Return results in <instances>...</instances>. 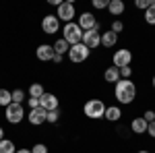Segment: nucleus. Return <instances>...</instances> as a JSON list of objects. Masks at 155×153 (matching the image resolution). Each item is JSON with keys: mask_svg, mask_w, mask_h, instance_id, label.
Returning <instances> with one entry per match:
<instances>
[{"mask_svg": "<svg viewBox=\"0 0 155 153\" xmlns=\"http://www.w3.org/2000/svg\"><path fill=\"white\" fill-rule=\"evenodd\" d=\"M46 110L44 108H35V110H29V114H27V120H29V124L31 126H39V124H44L46 122Z\"/></svg>", "mask_w": 155, "mask_h": 153, "instance_id": "obj_11", "label": "nucleus"}, {"mask_svg": "<svg viewBox=\"0 0 155 153\" xmlns=\"http://www.w3.org/2000/svg\"><path fill=\"white\" fill-rule=\"evenodd\" d=\"M151 4H155V0H137V2H134V6L141 8V11H147Z\"/></svg>", "mask_w": 155, "mask_h": 153, "instance_id": "obj_26", "label": "nucleus"}, {"mask_svg": "<svg viewBox=\"0 0 155 153\" xmlns=\"http://www.w3.org/2000/svg\"><path fill=\"white\" fill-rule=\"evenodd\" d=\"M107 2H110V0H93L91 4H93V8L101 11V8H107Z\"/></svg>", "mask_w": 155, "mask_h": 153, "instance_id": "obj_29", "label": "nucleus"}, {"mask_svg": "<svg viewBox=\"0 0 155 153\" xmlns=\"http://www.w3.org/2000/svg\"><path fill=\"white\" fill-rule=\"evenodd\" d=\"M83 46H87L89 50H95V48L101 46V33H99V23L97 27L93 29H89V31H83V42H81Z\"/></svg>", "mask_w": 155, "mask_h": 153, "instance_id": "obj_5", "label": "nucleus"}, {"mask_svg": "<svg viewBox=\"0 0 155 153\" xmlns=\"http://www.w3.org/2000/svg\"><path fill=\"white\" fill-rule=\"evenodd\" d=\"M11 97H12V104H21L23 106V101L27 99V93L23 89H15V91H11Z\"/></svg>", "mask_w": 155, "mask_h": 153, "instance_id": "obj_22", "label": "nucleus"}, {"mask_svg": "<svg viewBox=\"0 0 155 153\" xmlns=\"http://www.w3.org/2000/svg\"><path fill=\"white\" fill-rule=\"evenodd\" d=\"M17 153H31V149H17Z\"/></svg>", "mask_w": 155, "mask_h": 153, "instance_id": "obj_35", "label": "nucleus"}, {"mask_svg": "<svg viewBox=\"0 0 155 153\" xmlns=\"http://www.w3.org/2000/svg\"><path fill=\"white\" fill-rule=\"evenodd\" d=\"M44 93H46V89H44V85H41V83H31V85H29V97L39 99Z\"/></svg>", "mask_w": 155, "mask_h": 153, "instance_id": "obj_20", "label": "nucleus"}, {"mask_svg": "<svg viewBox=\"0 0 155 153\" xmlns=\"http://www.w3.org/2000/svg\"><path fill=\"white\" fill-rule=\"evenodd\" d=\"M107 11H110L112 17H120L122 12L126 11V6H124L122 0H110V2H107Z\"/></svg>", "mask_w": 155, "mask_h": 153, "instance_id": "obj_14", "label": "nucleus"}, {"mask_svg": "<svg viewBox=\"0 0 155 153\" xmlns=\"http://www.w3.org/2000/svg\"><path fill=\"white\" fill-rule=\"evenodd\" d=\"M118 71H120V79H130V75H132L130 66H124V68H118Z\"/></svg>", "mask_w": 155, "mask_h": 153, "instance_id": "obj_30", "label": "nucleus"}, {"mask_svg": "<svg viewBox=\"0 0 155 153\" xmlns=\"http://www.w3.org/2000/svg\"><path fill=\"white\" fill-rule=\"evenodd\" d=\"M143 118H145V122L149 124V122H153V120H155V112H153V110H147V112L143 114Z\"/></svg>", "mask_w": 155, "mask_h": 153, "instance_id": "obj_31", "label": "nucleus"}, {"mask_svg": "<svg viewBox=\"0 0 155 153\" xmlns=\"http://www.w3.org/2000/svg\"><path fill=\"white\" fill-rule=\"evenodd\" d=\"M151 83H153V89H155V75H153V79H151Z\"/></svg>", "mask_w": 155, "mask_h": 153, "instance_id": "obj_37", "label": "nucleus"}, {"mask_svg": "<svg viewBox=\"0 0 155 153\" xmlns=\"http://www.w3.org/2000/svg\"><path fill=\"white\" fill-rule=\"evenodd\" d=\"M83 112H85L87 118L99 120V118H104V114H106V104H104L101 99H89L83 106Z\"/></svg>", "mask_w": 155, "mask_h": 153, "instance_id": "obj_3", "label": "nucleus"}, {"mask_svg": "<svg viewBox=\"0 0 155 153\" xmlns=\"http://www.w3.org/2000/svg\"><path fill=\"white\" fill-rule=\"evenodd\" d=\"M58 120H60V110H52L46 114V122H50V124H56Z\"/></svg>", "mask_w": 155, "mask_h": 153, "instance_id": "obj_25", "label": "nucleus"}, {"mask_svg": "<svg viewBox=\"0 0 155 153\" xmlns=\"http://www.w3.org/2000/svg\"><path fill=\"white\" fill-rule=\"evenodd\" d=\"M0 153H17V145L11 139H2L0 141Z\"/></svg>", "mask_w": 155, "mask_h": 153, "instance_id": "obj_21", "label": "nucleus"}, {"mask_svg": "<svg viewBox=\"0 0 155 153\" xmlns=\"http://www.w3.org/2000/svg\"><path fill=\"white\" fill-rule=\"evenodd\" d=\"M12 104V97H11V91L8 89H0V106L6 108Z\"/></svg>", "mask_w": 155, "mask_h": 153, "instance_id": "obj_23", "label": "nucleus"}, {"mask_svg": "<svg viewBox=\"0 0 155 153\" xmlns=\"http://www.w3.org/2000/svg\"><path fill=\"white\" fill-rule=\"evenodd\" d=\"M2 139H4V128L0 126V141H2Z\"/></svg>", "mask_w": 155, "mask_h": 153, "instance_id": "obj_36", "label": "nucleus"}, {"mask_svg": "<svg viewBox=\"0 0 155 153\" xmlns=\"http://www.w3.org/2000/svg\"><path fill=\"white\" fill-rule=\"evenodd\" d=\"M77 25L83 29V31H89V29H93V27H97V19L93 17V12H81L79 15V21H77Z\"/></svg>", "mask_w": 155, "mask_h": 153, "instance_id": "obj_10", "label": "nucleus"}, {"mask_svg": "<svg viewBox=\"0 0 155 153\" xmlns=\"http://www.w3.org/2000/svg\"><path fill=\"white\" fill-rule=\"evenodd\" d=\"M35 56L41 62H52V58H54V48L50 46V44H41V46H37Z\"/></svg>", "mask_w": 155, "mask_h": 153, "instance_id": "obj_13", "label": "nucleus"}, {"mask_svg": "<svg viewBox=\"0 0 155 153\" xmlns=\"http://www.w3.org/2000/svg\"><path fill=\"white\" fill-rule=\"evenodd\" d=\"M60 29V21L56 15H46L44 19H41V31L46 33V35H54V33H58Z\"/></svg>", "mask_w": 155, "mask_h": 153, "instance_id": "obj_9", "label": "nucleus"}, {"mask_svg": "<svg viewBox=\"0 0 155 153\" xmlns=\"http://www.w3.org/2000/svg\"><path fill=\"white\" fill-rule=\"evenodd\" d=\"M139 153H151V151H145V149H141V151H139Z\"/></svg>", "mask_w": 155, "mask_h": 153, "instance_id": "obj_38", "label": "nucleus"}, {"mask_svg": "<svg viewBox=\"0 0 155 153\" xmlns=\"http://www.w3.org/2000/svg\"><path fill=\"white\" fill-rule=\"evenodd\" d=\"M147 132H149V137L155 139V120L153 122H149V126H147Z\"/></svg>", "mask_w": 155, "mask_h": 153, "instance_id": "obj_33", "label": "nucleus"}, {"mask_svg": "<svg viewBox=\"0 0 155 153\" xmlns=\"http://www.w3.org/2000/svg\"><path fill=\"white\" fill-rule=\"evenodd\" d=\"M112 62H114V66H116V68L130 66V62H132V52L128 50V48L116 50V52H114V58H112Z\"/></svg>", "mask_w": 155, "mask_h": 153, "instance_id": "obj_8", "label": "nucleus"}, {"mask_svg": "<svg viewBox=\"0 0 155 153\" xmlns=\"http://www.w3.org/2000/svg\"><path fill=\"white\" fill-rule=\"evenodd\" d=\"M56 8H58V11H56L58 21H64V25H66V23H72V19H74V15H77L74 4H72V2H60Z\"/></svg>", "mask_w": 155, "mask_h": 153, "instance_id": "obj_7", "label": "nucleus"}, {"mask_svg": "<svg viewBox=\"0 0 155 153\" xmlns=\"http://www.w3.org/2000/svg\"><path fill=\"white\" fill-rule=\"evenodd\" d=\"M143 17H145V23L147 25H155V4H151V6L145 11Z\"/></svg>", "mask_w": 155, "mask_h": 153, "instance_id": "obj_24", "label": "nucleus"}, {"mask_svg": "<svg viewBox=\"0 0 155 153\" xmlns=\"http://www.w3.org/2000/svg\"><path fill=\"white\" fill-rule=\"evenodd\" d=\"M104 79H106V83H116L120 81V71L116 68V66H107L106 71H104Z\"/></svg>", "mask_w": 155, "mask_h": 153, "instance_id": "obj_17", "label": "nucleus"}, {"mask_svg": "<svg viewBox=\"0 0 155 153\" xmlns=\"http://www.w3.org/2000/svg\"><path fill=\"white\" fill-rule=\"evenodd\" d=\"M114 95H116V101L128 106V104L134 101V97H137V85L130 79H120L116 83V87H114Z\"/></svg>", "mask_w": 155, "mask_h": 153, "instance_id": "obj_1", "label": "nucleus"}, {"mask_svg": "<svg viewBox=\"0 0 155 153\" xmlns=\"http://www.w3.org/2000/svg\"><path fill=\"white\" fill-rule=\"evenodd\" d=\"M62 58H64V56H58V54H54L52 62H54V64H60V62H62Z\"/></svg>", "mask_w": 155, "mask_h": 153, "instance_id": "obj_34", "label": "nucleus"}, {"mask_svg": "<svg viewBox=\"0 0 155 153\" xmlns=\"http://www.w3.org/2000/svg\"><path fill=\"white\" fill-rule=\"evenodd\" d=\"M147 122H145V118L143 116H139V118H134L130 122V130L134 132V135H143V132H147Z\"/></svg>", "mask_w": 155, "mask_h": 153, "instance_id": "obj_16", "label": "nucleus"}, {"mask_svg": "<svg viewBox=\"0 0 155 153\" xmlns=\"http://www.w3.org/2000/svg\"><path fill=\"white\" fill-rule=\"evenodd\" d=\"M52 48H54V54H58V56H64V54H68V50H71V46L60 37V39H56L54 44H52Z\"/></svg>", "mask_w": 155, "mask_h": 153, "instance_id": "obj_19", "label": "nucleus"}, {"mask_svg": "<svg viewBox=\"0 0 155 153\" xmlns=\"http://www.w3.org/2000/svg\"><path fill=\"white\" fill-rule=\"evenodd\" d=\"M31 153H50V149L44 145V143H35L33 149H31Z\"/></svg>", "mask_w": 155, "mask_h": 153, "instance_id": "obj_28", "label": "nucleus"}, {"mask_svg": "<svg viewBox=\"0 0 155 153\" xmlns=\"http://www.w3.org/2000/svg\"><path fill=\"white\" fill-rule=\"evenodd\" d=\"M116 42H118V35H116L114 31H104V33H101V46L104 48H114Z\"/></svg>", "mask_w": 155, "mask_h": 153, "instance_id": "obj_18", "label": "nucleus"}, {"mask_svg": "<svg viewBox=\"0 0 155 153\" xmlns=\"http://www.w3.org/2000/svg\"><path fill=\"white\" fill-rule=\"evenodd\" d=\"M25 116H27V114H25V110H23L21 104H11V106L4 108V118H6V122H11V124L23 122Z\"/></svg>", "mask_w": 155, "mask_h": 153, "instance_id": "obj_4", "label": "nucleus"}, {"mask_svg": "<svg viewBox=\"0 0 155 153\" xmlns=\"http://www.w3.org/2000/svg\"><path fill=\"white\" fill-rule=\"evenodd\" d=\"M110 31H114V33H116V35H118V33H122V31H124V23H122V21H118V19H116V21H114V23H112V27H110Z\"/></svg>", "mask_w": 155, "mask_h": 153, "instance_id": "obj_27", "label": "nucleus"}, {"mask_svg": "<svg viewBox=\"0 0 155 153\" xmlns=\"http://www.w3.org/2000/svg\"><path fill=\"white\" fill-rule=\"evenodd\" d=\"M89 54H91V50L87 46L77 44V46H71V50H68V60L74 62V64H81V62H85V60L89 58Z\"/></svg>", "mask_w": 155, "mask_h": 153, "instance_id": "obj_6", "label": "nucleus"}, {"mask_svg": "<svg viewBox=\"0 0 155 153\" xmlns=\"http://www.w3.org/2000/svg\"><path fill=\"white\" fill-rule=\"evenodd\" d=\"M27 104H29V110H35V108H39V99L29 97V99H27Z\"/></svg>", "mask_w": 155, "mask_h": 153, "instance_id": "obj_32", "label": "nucleus"}, {"mask_svg": "<svg viewBox=\"0 0 155 153\" xmlns=\"http://www.w3.org/2000/svg\"><path fill=\"white\" fill-rule=\"evenodd\" d=\"M104 118L110 120V122H118L120 118H122V110H120L118 106H106V114H104Z\"/></svg>", "mask_w": 155, "mask_h": 153, "instance_id": "obj_15", "label": "nucleus"}, {"mask_svg": "<svg viewBox=\"0 0 155 153\" xmlns=\"http://www.w3.org/2000/svg\"><path fill=\"white\" fill-rule=\"evenodd\" d=\"M39 108H44L46 112H52V110H58V97L54 93H46L39 97Z\"/></svg>", "mask_w": 155, "mask_h": 153, "instance_id": "obj_12", "label": "nucleus"}, {"mask_svg": "<svg viewBox=\"0 0 155 153\" xmlns=\"http://www.w3.org/2000/svg\"><path fill=\"white\" fill-rule=\"evenodd\" d=\"M62 39H64L68 46H77V44L83 42V29L74 23V21H72V23H66L64 29H62Z\"/></svg>", "mask_w": 155, "mask_h": 153, "instance_id": "obj_2", "label": "nucleus"}]
</instances>
